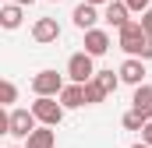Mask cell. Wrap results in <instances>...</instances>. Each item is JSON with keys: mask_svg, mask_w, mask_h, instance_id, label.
Returning a JSON list of instances; mask_svg holds the SVG:
<instances>
[{"mask_svg": "<svg viewBox=\"0 0 152 148\" xmlns=\"http://www.w3.org/2000/svg\"><path fill=\"white\" fill-rule=\"evenodd\" d=\"M11 148H18V145H11Z\"/></svg>", "mask_w": 152, "mask_h": 148, "instance_id": "d4e9b609", "label": "cell"}, {"mask_svg": "<svg viewBox=\"0 0 152 148\" xmlns=\"http://www.w3.org/2000/svg\"><path fill=\"white\" fill-rule=\"evenodd\" d=\"M131 110L142 113L145 120H152V85H138L134 95H131Z\"/></svg>", "mask_w": 152, "mask_h": 148, "instance_id": "ba28073f", "label": "cell"}, {"mask_svg": "<svg viewBox=\"0 0 152 148\" xmlns=\"http://www.w3.org/2000/svg\"><path fill=\"white\" fill-rule=\"evenodd\" d=\"M120 81H127V85H134V88H138V85H145V81H142V78H145V60H134V57H127V60H124V64H120Z\"/></svg>", "mask_w": 152, "mask_h": 148, "instance_id": "52a82bcc", "label": "cell"}, {"mask_svg": "<svg viewBox=\"0 0 152 148\" xmlns=\"http://www.w3.org/2000/svg\"><path fill=\"white\" fill-rule=\"evenodd\" d=\"M124 4H127V11H142V14H145L152 0H124Z\"/></svg>", "mask_w": 152, "mask_h": 148, "instance_id": "d6986e66", "label": "cell"}, {"mask_svg": "<svg viewBox=\"0 0 152 148\" xmlns=\"http://www.w3.org/2000/svg\"><path fill=\"white\" fill-rule=\"evenodd\" d=\"M71 18H75V25L81 28V32H92V28H96V21H99L96 7H92V4H85V0L75 7V14H71Z\"/></svg>", "mask_w": 152, "mask_h": 148, "instance_id": "30bf717a", "label": "cell"}, {"mask_svg": "<svg viewBox=\"0 0 152 148\" xmlns=\"http://www.w3.org/2000/svg\"><path fill=\"white\" fill-rule=\"evenodd\" d=\"M96 85L110 95V92H117V85H120V74H113V71H99V74H96Z\"/></svg>", "mask_w": 152, "mask_h": 148, "instance_id": "9a60e30c", "label": "cell"}, {"mask_svg": "<svg viewBox=\"0 0 152 148\" xmlns=\"http://www.w3.org/2000/svg\"><path fill=\"white\" fill-rule=\"evenodd\" d=\"M53 141H57V138H53V131H50V127H36V131H32V138L25 141V148H53Z\"/></svg>", "mask_w": 152, "mask_h": 148, "instance_id": "4fadbf2b", "label": "cell"}, {"mask_svg": "<svg viewBox=\"0 0 152 148\" xmlns=\"http://www.w3.org/2000/svg\"><path fill=\"white\" fill-rule=\"evenodd\" d=\"M32 39L36 42H57L60 39V25H57V18H39L36 25H32Z\"/></svg>", "mask_w": 152, "mask_h": 148, "instance_id": "8992f818", "label": "cell"}, {"mask_svg": "<svg viewBox=\"0 0 152 148\" xmlns=\"http://www.w3.org/2000/svg\"><path fill=\"white\" fill-rule=\"evenodd\" d=\"M14 4H18V7H28V4H36V0H14Z\"/></svg>", "mask_w": 152, "mask_h": 148, "instance_id": "7402d4cb", "label": "cell"}, {"mask_svg": "<svg viewBox=\"0 0 152 148\" xmlns=\"http://www.w3.org/2000/svg\"><path fill=\"white\" fill-rule=\"evenodd\" d=\"M36 123H39V120H36V113H32V110H11V131H7V134L28 141L32 131H36Z\"/></svg>", "mask_w": 152, "mask_h": 148, "instance_id": "5b68a950", "label": "cell"}, {"mask_svg": "<svg viewBox=\"0 0 152 148\" xmlns=\"http://www.w3.org/2000/svg\"><path fill=\"white\" fill-rule=\"evenodd\" d=\"M142 141H145V145L152 148V120H149V123H145V131H142Z\"/></svg>", "mask_w": 152, "mask_h": 148, "instance_id": "44dd1931", "label": "cell"}, {"mask_svg": "<svg viewBox=\"0 0 152 148\" xmlns=\"http://www.w3.org/2000/svg\"><path fill=\"white\" fill-rule=\"evenodd\" d=\"M60 106H64V110L85 106V85H67V88L60 92Z\"/></svg>", "mask_w": 152, "mask_h": 148, "instance_id": "7c38bea8", "label": "cell"}, {"mask_svg": "<svg viewBox=\"0 0 152 148\" xmlns=\"http://www.w3.org/2000/svg\"><path fill=\"white\" fill-rule=\"evenodd\" d=\"M120 49L134 60H152V36L142 28V21H131L120 28Z\"/></svg>", "mask_w": 152, "mask_h": 148, "instance_id": "6da1fadb", "label": "cell"}, {"mask_svg": "<svg viewBox=\"0 0 152 148\" xmlns=\"http://www.w3.org/2000/svg\"><path fill=\"white\" fill-rule=\"evenodd\" d=\"M18 99V88H14V81H0V102L4 106H11Z\"/></svg>", "mask_w": 152, "mask_h": 148, "instance_id": "ac0fdd59", "label": "cell"}, {"mask_svg": "<svg viewBox=\"0 0 152 148\" xmlns=\"http://www.w3.org/2000/svg\"><path fill=\"white\" fill-rule=\"evenodd\" d=\"M142 28H145V32H149V36H152V7H149V11H145V14H142Z\"/></svg>", "mask_w": 152, "mask_h": 148, "instance_id": "ffe728a7", "label": "cell"}, {"mask_svg": "<svg viewBox=\"0 0 152 148\" xmlns=\"http://www.w3.org/2000/svg\"><path fill=\"white\" fill-rule=\"evenodd\" d=\"M106 49H110V36H106L103 28L85 32V53H88V57H103Z\"/></svg>", "mask_w": 152, "mask_h": 148, "instance_id": "9c48e42d", "label": "cell"}, {"mask_svg": "<svg viewBox=\"0 0 152 148\" xmlns=\"http://www.w3.org/2000/svg\"><path fill=\"white\" fill-rule=\"evenodd\" d=\"M103 18H106V21L113 25L117 32H120L124 25H131V21H127V4H124V0H110V4H106V14H103Z\"/></svg>", "mask_w": 152, "mask_h": 148, "instance_id": "8fae6325", "label": "cell"}, {"mask_svg": "<svg viewBox=\"0 0 152 148\" xmlns=\"http://www.w3.org/2000/svg\"><path fill=\"white\" fill-rule=\"evenodd\" d=\"M85 4H92V7H96V4H110V0H85Z\"/></svg>", "mask_w": 152, "mask_h": 148, "instance_id": "603a6c76", "label": "cell"}, {"mask_svg": "<svg viewBox=\"0 0 152 148\" xmlns=\"http://www.w3.org/2000/svg\"><path fill=\"white\" fill-rule=\"evenodd\" d=\"M103 99H106V92H103L96 81H88V85H85V106H96V102H103Z\"/></svg>", "mask_w": 152, "mask_h": 148, "instance_id": "2e32d148", "label": "cell"}, {"mask_svg": "<svg viewBox=\"0 0 152 148\" xmlns=\"http://www.w3.org/2000/svg\"><path fill=\"white\" fill-rule=\"evenodd\" d=\"M145 123H149V120H145L142 113H134V110L124 113V127H127V131H145Z\"/></svg>", "mask_w": 152, "mask_h": 148, "instance_id": "e0dca14e", "label": "cell"}, {"mask_svg": "<svg viewBox=\"0 0 152 148\" xmlns=\"http://www.w3.org/2000/svg\"><path fill=\"white\" fill-rule=\"evenodd\" d=\"M32 113H36V120L42 127H57V123L64 120V106H60L57 99H36V102H32Z\"/></svg>", "mask_w": 152, "mask_h": 148, "instance_id": "277c9868", "label": "cell"}, {"mask_svg": "<svg viewBox=\"0 0 152 148\" xmlns=\"http://www.w3.org/2000/svg\"><path fill=\"white\" fill-rule=\"evenodd\" d=\"M67 74H71V85H88V81H96L99 71L92 67V57H88V53H71Z\"/></svg>", "mask_w": 152, "mask_h": 148, "instance_id": "3957f363", "label": "cell"}, {"mask_svg": "<svg viewBox=\"0 0 152 148\" xmlns=\"http://www.w3.org/2000/svg\"><path fill=\"white\" fill-rule=\"evenodd\" d=\"M53 4H57V0H53Z\"/></svg>", "mask_w": 152, "mask_h": 148, "instance_id": "484cf974", "label": "cell"}, {"mask_svg": "<svg viewBox=\"0 0 152 148\" xmlns=\"http://www.w3.org/2000/svg\"><path fill=\"white\" fill-rule=\"evenodd\" d=\"M131 148H149V145H145V141H138V145H131Z\"/></svg>", "mask_w": 152, "mask_h": 148, "instance_id": "cb8c5ba5", "label": "cell"}, {"mask_svg": "<svg viewBox=\"0 0 152 148\" xmlns=\"http://www.w3.org/2000/svg\"><path fill=\"white\" fill-rule=\"evenodd\" d=\"M0 25H4V28H18V25H21V7H18V4L0 7Z\"/></svg>", "mask_w": 152, "mask_h": 148, "instance_id": "5bb4252c", "label": "cell"}, {"mask_svg": "<svg viewBox=\"0 0 152 148\" xmlns=\"http://www.w3.org/2000/svg\"><path fill=\"white\" fill-rule=\"evenodd\" d=\"M67 85H64V78L57 71H39L32 78V92H36V99H57L60 92H64Z\"/></svg>", "mask_w": 152, "mask_h": 148, "instance_id": "7a4b0ae2", "label": "cell"}]
</instances>
